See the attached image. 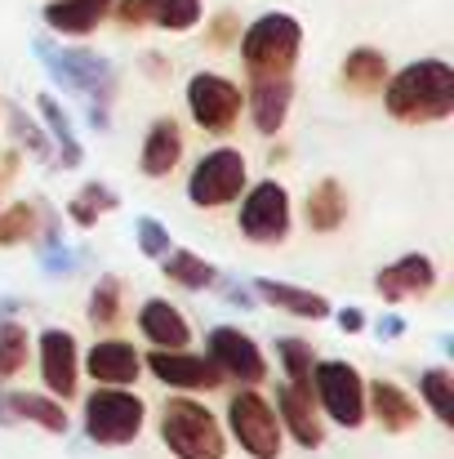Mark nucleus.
Instances as JSON below:
<instances>
[{
  "label": "nucleus",
  "instance_id": "nucleus-38",
  "mask_svg": "<svg viewBox=\"0 0 454 459\" xmlns=\"http://www.w3.org/2000/svg\"><path fill=\"white\" fill-rule=\"evenodd\" d=\"M338 325H343V330H361V325H365V316H361L356 307H343V312H338Z\"/></svg>",
  "mask_w": 454,
  "mask_h": 459
},
{
  "label": "nucleus",
  "instance_id": "nucleus-16",
  "mask_svg": "<svg viewBox=\"0 0 454 459\" xmlns=\"http://www.w3.org/2000/svg\"><path fill=\"white\" fill-rule=\"evenodd\" d=\"M85 370H90V379H99V384L130 388V384L139 379V370H143V357H139V348L125 343V339H99V343L90 348V357H85Z\"/></svg>",
  "mask_w": 454,
  "mask_h": 459
},
{
  "label": "nucleus",
  "instance_id": "nucleus-12",
  "mask_svg": "<svg viewBox=\"0 0 454 459\" xmlns=\"http://www.w3.org/2000/svg\"><path fill=\"white\" fill-rule=\"evenodd\" d=\"M45 67L54 72V81H63L67 90H81V94H94V90H112V67L107 58L90 54V49H54L49 40L36 45Z\"/></svg>",
  "mask_w": 454,
  "mask_h": 459
},
{
  "label": "nucleus",
  "instance_id": "nucleus-5",
  "mask_svg": "<svg viewBox=\"0 0 454 459\" xmlns=\"http://www.w3.org/2000/svg\"><path fill=\"white\" fill-rule=\"evenodd\" d=\"M312 397L334 424H343V429L365 424V379L356 375V366L312 361Z\"/></svg>",
  "mask_w": 454,
  "mask_h": 459
},
{
  "label": "nucleus",
  "instance_id": "nucleus-6",
  "mask_svg": "<svg viewBox=\"0 0 454 459\" xmlns=\"http://www.w3.org/2000/svg\"><path fill=\"white\" fill-rule=\"evenodd\" d=\"M241 108H245V94L236 81L218 72H196L187 81V112L205 134H232L241 121Z\"/></svg>",
  "mask_w": 454,
  "mask_h": 459
},
{
  "label": "nucleus",
  "instance_id": "nucleus-36",
  "mask_svg": "<svg viewBox=\"0 0 454 459\" xmlns=\"http://www.w3.org/2000/svg\"><path fill=\"white\" fill-rule=\"evenodd\" d=\"M9 121H13L18 139H22V143H27L31 152H36V156H49V143H45V134L36 130V121H31V117H27L22 108H13V112H9Z\"/></svg>",
  "mask_w": 454,
  "mask_h": 459
},
{
  "label": "nucleus",
  "instance_id": "nucleus-3",
  "mask_svg": "<svg viewBox=\"0 0 454 459\" xmlns=\"http://www.w3.org/2000/svg\"><path fill=\"white\" fill-rule=\"evenodd\" d=\"M160 437L174 459H223L227 455V437L223 424L214 420L210 406L192 402V397H169L160 411Z\"/></svg>",
  "mask_w": 454,
  "mask_h": 459
},
{
  "label": "nucleus",
  "instance_id": "nucleus-22",
  "mask_svg": "<svg viewBox=\"0 0 454 459\" xmlns=\"http://www.w3.org/2000/svg\"><path fill=\"white\" fill-rule=\"evenodd\" d=\"M107 13H112V0H49L45 4V22L63 36H90Z\"/></svg>",
  "mask_w": 454,
  "mask_h": 459
},
{
  "label": "nucleus",
  "instance_id": "nucleus-40",
  "mask_svg": "<svg viewBox=\"0 0 454 459\" xmlns=\"http://www.w3.org/2000/svg\"><path fill=\"white\" fill-rule=\"evenodd\" d=\"M227 299H232V304H250V290H245V286H227Z\"/></svg>",
  "mask_w": 454,
  "mask_h": 459
},
{
  "label": "nucleus",
  "instance_id": "nucleus-17",
  "mask_svg": "<svg viewBox=\"0 0 454 459\" xmlns=\"http://www.w3.org/2000/svg\"><path fill=\"white\" fill-rule=\"evenodd\" d=\"M277 420L295 433V442L307 446V451H316L321 442H325V424H321V415H316V397H312V384L299 388V384H286L281 393H277Z\"/></svg>",
  "mask_w": 454,
  "mask_h": 459
},
{
  "label": "nucleus",
  "instance_id": "nucleus-2",
  "mask_svg": "<svg viewBox=\"0 0 454 459\" xmlns=\"http://www.w3.org/2000/svg\"><path fill=\"white\" fill-rule=\"evenodd\" d=\"M303 27L290 13H263L241 36V63L250 81H286L299 63Z\"/></svg>",
  "mask_w": 454,
  "mask_h": 459
},
{
  "label": "nucleus",
  "instance_id": "nucleus-21",
  "mask_svg": "<svg viewBox=\"0 0 454 459\" xmlns=\"http://www.w3.org/2000/svg\"><path fill=\"white\" fill-rule=\"evenodd\" d=\"M290 103H295L290 76L286 81H254L250 85V117H254L259 134H277L290 117Z\"/></svg>",
  "mask_w": 454,
  "mask_h": 459
},
{
  "label": "nucleus",
  "instance_id": "nucleus-10",
  "mask_svg": "<svg viewBox=\"0 0 454 459\" xmlns=\"http://www.w3.org/2000/svg\"><path fill=\"white\" fill-rule=\"evenodd\" d=\"M210 361L218 366L223 379H241V384H263L268 379V361H263L259 343L236 325H214L210 330Z\"/></svg>",
  "mask_w": 454,
  "mask_h": 459
},
{
  "label": "nucleus",
  "instance_id": "nucleus-32",
  "mask_svg": "<svg viewBox=\"0 0 454 459\" xmlns=\"http://www.w3.org/2000/svg\"><path fill=\"white\" fill-rule=\"evenodd\" d=\"M277 357H281L290 384H299V388L312 384V361H316V357H312V343H307V339H281V343H277Z\"/></svg>",
  "mask_w": 454,
  "mask_h": 459
},
{
  "label": "nucleus",
  "instance_id": "nucleus-23",
  "mask_svg": "<svg viewBox=\"0 0 454 459\" xmlns=\"http://www.w3.org/2000/svg\"><path fill=\"white\" fill-rule=\"evenodd\" d=\"M338 76H343V85H347L352 94H379V90L388 85L392 72H388V58H383L379 49L361 45V49H352V54L343 58Z\"/></svg>",
  "mask_w": 454,
  "mask_h": 459
},
{
  "label": "nucleus",
  "instance_id": "nucleus-31",
  "mask_svg": "<svg viewBox=\"0 0 454 459\" xmlns=\"http://www.w3.org/2000/svg\"><path fill=\"white\" fill-rule=\"evenodd\" d=\"M27 352H31L27 325H18V321H4V325H0V379L18 375V370L27 366Z\"/></svg>",
  "mask_w": 454,
  "mask_h": 459
},
{
  "label": "nucleus",
  "instance_id": "nucleus-9",
  "mask_svg": "<svg viewBox=\"0 0 454 459\" xmlns=\"http://www.w3.org/2000/svg\"><path fill=\"white\" fill-rule=\"evenodd\" d=\"M241 232L254 246H281L290 237V196L277 178H263L241 196Z\"/></svg>",
  "mask_w": 454,
  "mask_h": 459
},
{
  "label": "nucleus",
  "instance_id": "nucleus-4",
  "mask_svg": "<svg viewBox=\"0 0 454 459\" xmlns=\"http://www.w3.org/2000/svg\"><path fill=\"white\" fill-rule=\"evenodd\" d=\"M143 420H148L143 397H134L116 384H99L85 397V437L94 446H130L143 433Z\"/></svg>",
  "mask_w": 454,
  "mask_h": 459
},
{
  "label": "nucleus",
  "instance_id": "nucleus-39",
  "mask_svg": "<svg viewBox=\"0 0 454 459\" xmlns=\"http://www.w3.org/2000/svg\"><path fill=\"white\" fill-rule=\"evenodd\" d=\"M401 330H406V325H401V316H383V321H379V334H388V339H392V334H401Z\"/></svg>",
  "mask_w": 454,
  "mask_h": 459
},
{
  "label": "nucleus",
  "instance_id": "nucleus-26",
  "mask_svg": "<svg viewBox=\"0 0 454 459\" xmlns=\"http://www.w3.org/2000/svg\"><path fill=\"white\" fill-rule=\"evenodd\" d=\"M4 411H13L18 420L40 424L45 433H67V429H72V420H67V411H63V402H58V397H40V393H9V397H4Z\"/></svg>",
  "mask_w": 454,
  "mask_h": 459
},
{
  "label": "nucleus",
  "instance_id": "nucleus-29",
  "mask_svg": "<svg viewBox=\"0 0 454 459\" xmlns=\"http://www.w3.org/2000/svg\"><path fill=\"white\" fill-rule=\"evenodd\" d=\"M121 201H116V192L112 187H103V183H85L76 196H72V205H67V214L81 223V228H94V219L99 214H107V210H116Z\"/></svg>",
  "mask_w": 454,
  "mask_h": 459
},
{
  "label": "nucleus",
  "instance_id": "nucleus-33",
  "mask_svg": "<svg viewBox=\"0 0 454 459\" xmlns=\"http://www.w3.org/2000/svg\"><path fill=\"white\" fill-rule=\"evenodd\" d=\"M40 117L49 121V134L58 139V148H63V160H67V169H72V165H81V143H76V134H72V121L63 117V108H58V103H54L49 94L40 99Z\"/></svg>",
  "mask_w": 454,
  "mask_h": 459
},
{
  "label": "nucleus",
  "instance_id": "nucleus-11",
  "mask_svg": "<svg viewBox=\"0 0 454 459\" xmlns=\"http://www.w3.org/2000/svg\"><path fill=\"white\" fill-rule=\"evenodd\" d=\"M143 366H148L160 384L183 388V393H201V388L210 393V388H223V384H227L210 357H196V352H187V348H156Z\"/></svg>",
  "mask_w": 454,
  "mask_h": 459
},
{
  "label": "nucleus",
  "instance_id": "nucleus-35",
  "mask_svg": "<svg viewBox=\"0 0 454 459\" xmlns=\"http://www.w3.org/2000/svg\"><path fill=\"white\" fill-rule=\"evenodd\" d=\"M134 228H139V246H143V255H151V259L169 255V232H165L156 219H139Z\"/></svg>",
  "mask_w": 454,
  "mask_h": 459
},
{
  "label": "nucleus",
  "instance_id": "nucleus-37",
  "mask_svg": "<svg viewBox=\"0 0 454 459\" xmlns=\"http://www.w3.org/2000/svg\"><path fill=\"white\" fill-rule=\"evenodd\" d=\"M232 36H236V13H218V18H214V36H210V40H214V45H227Z\"/></svg>",
  "mask_w": 454,
  "mask_h": 459
},
{
  "label": "nucleus",
  "instance_id": "nucleus-27",
  "mask_svg": "<svg viewBox=\"0 0 454 459\" xmlns=\"http://www.w3.org/2000/svg\"><path fill=\"white\" fill-rule=\"evenodd\" d=\"M160 268H165V277H169L174 286H183V290H210V286L218 281V273H214L205 259H196L192 250H169V255H160Z\"/></svg>",
  "mask_w": 454,
  "mask_h": 459
},
{
  "label": "nucleus",
  "instance_id": "nucleus-15",
  "mask_svg": "<svg viewBox=\"0 0 454 459\" xmlns=\"http://www.w3.org/2000/svg\"><path fill=\"white\" fill-rule=\"evenodd\" d=\"M437 286V264L428 255H406L397 259L392 268H383L374 277V290L388 299V304H401V299H419Z\"/></svg>",
  "mask_w": 454,
  "mask_h": 459
},
{
  "label": "nucleus",
  "instance_id": "nucleus-18",
  "mask_svg": "<svg viewBox=\"0 0 454 459\" xmlns=\"http://www.w3.org/2000/svg\"><path fill=\"white\" fill-rule=\"evenodd\" d=\"M365 415H374L383 433H410L419 424V402L406 388H397L388 379H374L370 393H365Z\"/></svg>",
  "mask_w": 454,
  "mask_h": 459
},
{
  "label": "nucleus",
  "instance_id": "nucleus-34",
  "mask_svg": "<svg viewBox=\"0 0 454 459\" xmlns=\"http://www.w3.org/2000/svg\"><path fill=\"white\" fill-rule=\"evenodd\" d=\"M36 205H27V201H18L13 210H4L0 214V246H18V241H27V237H36Z\"/></svg>",
  "mask_w": 454,
  "mask_h": 459
},
{
  "label": "nucleus",
  "instance_id": "nucleus-13",
  "mask_svg": "<svg viewBox=\"0 0 454 459\" xmlns=\"http://www.w3.org/2000/svg\"><path fill=\"white\" fill-rule=\"evenodd\" d=\"M121 27H165V31H192L201 22V0H116Z\"/></svg>",
  "mask_w": 454,
  "mask_h": 459
},
{
  "label": "nucleus",
  "instance_id": "nucleus-30",
  "mask_svg": "<svg viewBox=\"0 0 454 459\" xmlns=\"http://www.w3.org/2000/svg\"><path fill=\"white\" fill-rule=\"evenodd\" d=\"M419 388H424V402L433 406V415H437L441 424H454V379H450V370H441V366L424 370Z\"/></svg>",
  "mask_w": 454,
  "mask_h": 459
},
{
  "label": "nucleus",
  "instance_id": "nucleus-1",
  "mask_svg": "<svg viewBox=\"0 0 454 459\" xmlns=\"http://www.w3.org/2000/svg\"><path fill=\"white\" fill-rule=\"evenodd\" d=\"M383 99H388V112L406 126L446 121L454 112V67L441 58H419L401 67L397 76H388Z\"/></svg>",
  "mask_w": 454,
  "mask_h": 459
},
{
  "label": "nucleus",
  "instance_id": "nucleus-25",
  "mask_svg": "<svg viewBox=\"0 0 454 459\" xmlns=\"http://www.w3.org/2000/svg\"><path fill=\"white\" fill-rule=\"evenodd\" d=\"M254 295H259L263 304L290 312V316H312V321L330 316V299H325V295H312V290L286 286V281H254Z\"/></svg>",
  "mask_w": 454,
  "mask_h": 459
},
{
  "label": "nucleus",
  "instance_id": "nucleus-24",
  "mask_svg": "<svg viewBox=\"0 0 454 459\" xmlns=\"http://www.w3.org/2000/svg\"><path fill=\"white\" fill-rule=\"evenodd\" d=\"M303 214H307V228H312V232H338L343 219H347V192H343L334 178H321V183L307 192Z\"/></svg>",
  "mask_w": 454,
  "mask_h": 459
},
{
  "label": "nucleus",
  "instance_id": "nucleus-19",
  "mask_svg": "<svg viewBox=\"0 0 454 459\" xmlns=\"http://www.w3.org/2000/svg\"><path fill=\"white\" fill-rule=\"evenodd\" d=\"M178 160H183V130H178V121L174 117H156L148 139H143V156H139L143 174L148 178H169Z\"/></svg>",
  "mask_w": 454,
  "mask_h": 459
},
{
  "label": "nucleus",
  "instance_id": "nucleus-28",
  "mask_svg": "<svg viewBox=\"0 0 454 459\" xmlns=\"http://www.w3.org/2000/svg\"><path fill=\"white\" fill-rule=\"evenodd\" d=\"M125 316V286H121V277H103L99 286H94V295H90V321L99 325V330H107V325H116Z\"/></svg>",
  "mask_w": 454,
  "mask_h": 459
},
{
  "label": "nucleus",
  "instance_id": "nucleus-20",
  "mask_svg": "<svg viewBox=\"0 0 454 459\" xmlns=\"http://www.w3.org/2000/svg\"><path fill=\"white\" fill-rule=\"evenodd\" d=\"M139 330H143V339L156 343V348H187V343H192L187 316L169 304V299H148V304L139 307Z\"/></svg>",
  "mask_w": 454,
  "mask_h": 459
},
{
  "label": "nucleus",
  "instance_id": "nucleus-7",
  "mask_svg": "<svg viewBox=\"0 0 454 459\" xmlns=\"http://www.w3.org/2000/svg\"><path fill=\"white\" fill-rule=\"evenodd\" d=\"M227 424H232V437L241 442V451L250 459L281 455V420H277V411L268 406V397H259L254 388L232 393V402H227Z\"/></svg>",
  "mask_w": 454,
  "mask_h": 459
},
{
  "label": "nucleus",
  "instance_id": "nucleus-14",
  "mask_svg": "<svg viewBox=\"0 0 454 459\" xmlns=\"http://www.w3.org/2000/svg\"><path fill=\"white\" fill-rule=\"evenodd\" d=\"M76 375H81V357H76V339L67 330H45L40 334V379L49 388V397L67 402L76 393Z\"/></svg>",
  "mask_w": 454,
  "mask_h": 459
},
{
  "label": "nucleus",
  "instance_id": "nucleus-8",
  "mask_svg": "<svg viewBox=\"0 0 454 459\" xmlns=\"http://www.w3.org/2000/svg\"><path fill=\"white\" fill-rule=\"evenodd\" d=\"M245 178H250L245 156L236 148H214L196 160V169L187 178V196L201 210H218V205H232L245 192Z\"/></svg>",
  "mask_w": 454,
  "mask_h": 459
}]
</instances>
